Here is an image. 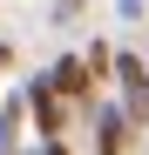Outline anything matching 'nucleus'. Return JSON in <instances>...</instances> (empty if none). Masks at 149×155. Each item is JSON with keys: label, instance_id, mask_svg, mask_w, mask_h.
Masks as SVG:
<instances>
[{"label": "nucleus", "instance_id": "1", "mask_svg": "<svg viewBox=\"0 0 149 155\" xmlns=\"http://www.w3.org/2000/svg\"><path fill=\"white\" fill-rule=\"evenodd\" d=\"M136 142V115L115 101H95V155H129Z\"/></svg>", "mask_w": 149, "mask_h": 155}, {"label": "nucleus", "instance_id": "2", "mask_svg": "<svg viewBox=\"0 0 149 155\" xmlns=\"http://www.w3.org/2000/svg\"><path fill=\"white\" fill-rule=\"evenodd\" d=\"M61 101H68V94L54 88V74H34V81H27V108H34V121H41V135H47V142H61V121H68V115H61Z\"/></svg>", "mask_w": 149, "mask_h": 155}, {"label": "nucleus", "instance_id": "3", "mask_svg": "<svg viewBox=\"0 0 149 155\" xmlns=\"http://www.w3.org/2000/svg\"><path fill=\"white\" fill-rule=\"evenodd\" d=\"M47 74H54V88H61L68 101H81V108H88V94H95V81H102V74L88 68V54H61V61L47 68Z\"/></svg>", "mask_w": 149, "mask_h": 155}, {"label": "nucleus", "instance_id": "4", "mask_svg": "<svg viewBox=\"0 0 149 155\" xmlns=\"http://www.w3.org/2000/svg\"><path fill=\"white\" fill-rule=\"evenodd\" d=\"M20 108H27V94L0 108V155H14V148H20Z\"/></svg>", "mask_w": 149, "mask_h": 155}, {"label": "nucleus", "instance_id": "5", "mask_svg": "<svg viewBox=\"0 0 149 155\" xmlns=\"http://www.w3.org/2000/svg\"><path fill=\"white\" fill-rule=\"evenodd\" d=\"M41 155H68V148H61V142H47V148H41Z\"/></svg>", "mask_w": 149, "mask_h": 155}]
</instances>
